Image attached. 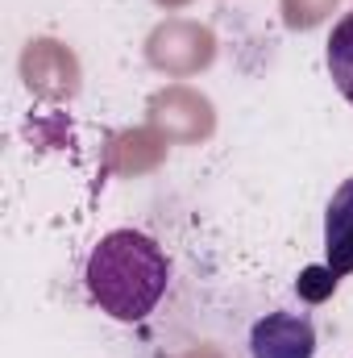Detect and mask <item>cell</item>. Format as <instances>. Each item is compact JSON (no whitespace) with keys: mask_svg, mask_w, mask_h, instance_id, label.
Wrapping results in <instances>:
<instances>
[{"mask_svg":"<svg viewBox=\"0 0 353 358\" xmlns=\"http://www.w3.org/2000/svg\"><path fill=\"white\" fill-rule=\"evenodd\" d=\"M250 355L254 358H316V321L308 313H266L250 329Z\"/></svg>","mask_w":353,"mask_h":358,"instance_id":"2","label":"cell"},{"mask_svg":"<svg viewBox=\"0 0 353 358\" xmlns=\"http://www.w3.org/2000/svg\"><path fill=\"white\" fill-rule=\"evenodd\" d=\"M324 63H329L333 88L353 104V8L333 25V34L324 42Z\"/></svg>","mask_w":353,"mask_h":358,"instance_id":"4","label":"cell"},{"mask_svg":"<svg viewBox=\"0 0 353 358\" xmlns=\"http://www.w3.org/2000/svg\"><path fill=\"white\" fill-rule=\"evenodd\" d=\"M84 283H88L91 304L104 317L121 325H137L163 304L171 287V259L150 234L112 229L91 246Z\"/></svg>","mask_w":353,"mask_h":358,"instance_id":"1","label":"cell"},{"mask_svg":"<svg viewBox=\"0 0 353 358\" xmlns=\"http://www.w3.org/2000/svg\"><path fill=\"white\" fill-rule=\"evenodd\" d=\"M324 267L337 279L353 275V176L341 179L324 208Z\"/></svg>","mask_w":353,"mask_h":358,"instance_id":"3","label":"cell"}]
</instances>
